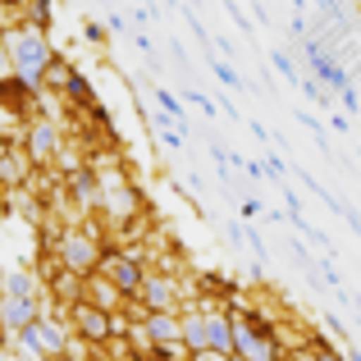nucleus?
I'll return each mask as SVG.
<instances>
[{"instance_id":"23","label":"nucleus","mask_w":361,"mask_h":361,"mask_svg":"<svg viewBox=\"0 0 361 361\" xmlns=\"http://www.w3.org/2000/svg\"><path fill=\"white\" fill-rule=\"evenodd\" d=\"M32 23L42 27V32L51 27V0H32Z\"/></svg>"},{"instance_id":"12","label":"nucleus","mask_w":361,"mask_h":361,"mask_svg":"<svg viewBox=\"0 0 361 361\" xmlns=\"http://www.w3.org/2000/svg\"><path fill=\"white\" fill-rule=\"evenodd\" d=\"M142 279L147 274L137 270V256H119L115 261V288L119 293H142Z\"/></svg>"},{"instance_id":"26","label":"nucleus","mask_w":361,"mask_h":361,"mask_svg":"<svg viewBox=\"0 0 361 361\" xmlns=\"http://www.w3.org/2000/svg\"><path fill=\"white\" fill-rule=\"evenodd\" d=\"M243 215H247V220H265V206L256 202V197H247V202H243Z\"/></svg>"},{"instance_id":"1","label":"nucleus","mask_w":361,"mask_h":361,"mask_svg":"<svg viewBox=\"0 0 361 361\" xmlns=\"http://www.w3.org/2000/svg\"><path fill=\"white\" fill-rule=\"evenodd\" d=\"M5 42H9V60H14V78L37 97V92H42V82H46V64H51L46 32L37 23H23V27H9Z\"/></svg>"},{"instance_id":"32","label":"nucleus","mask_w":361,"mask_h":361,"mask_svg":"<svg viewBox=\"0 0 361 361\" xmlns=\"http://www.w3.org/2000/svg\"><path fill=\"white\" fill-rule=\"evenodd\" d=\"M0 283H5V270H0Z\"/></svg>"},{"instance_id":"29","label":"nucleus","mask_w":361,"mask_h":361,"mask_svg":"<svg viewBox=\"0 0 361 361\" xmlns=\"http://www.w3.org/2000/svg\"><path fill=\"white\" fill-rule=\"evenodd\" d=\"M348 361H361V348H348V353H343Z\"/></svg>"},{"instance_id":"13","label":"nucleus","mask_w":361,"mask_h":361,"mask_svg":"<svg viewBox=\"0 0 361 361\" xmlns=\"http://www.w3.org/2000/svg\"><path fill=\"white\" fill-rule=\"evenodd\" d=\"M5 298H37V279H32V270H14V274H5Z\"/></svg>"},{"instance_id":"21","label":"nucleus","mask_w":361,"mask_h":361,"mask_svg":"<svg viewBox=\"0 0 361 361\" xmlns=\"http://www.w3.org/2000/svg\"><path fill=\"white\" fill-rule=\"evenodd\" d=\"M106 32H110V27L97 23V18H87V23H82V37H87L92 46H106Z\"/></svg>"},{"instance_id":"22","label":"nucleus","mask_w":361,"mask_h":361,"mask_svg":"<svg viewBox=\"0 0 361 361\" xmlns=\"http://www.w3.org/2000/svg\"><path fill=\"white\" fill-rule=\"evenodd\" d=\"M334 97H338V101L348 106V115H361V97H357V87H353V82H348V87H338Z\"/></svg>"},{"instance_id":"15","label":"nucleus","mask_w":361,"mask_h":361,"mask_svg":"<svg viewBox=\"0 0 361 361\" xmlns=\"http://www.w3.org/2000/svg\"><path fill=\"white\" fill-rule=\"evenodd\" d=\"M211 73L224 82V87H233V92H247V82L238 78V69H233L229 60H220V55H211Z\"/></svg>"},{"instance_id":"6","label":"nucleus","mask_w":361,"mask_h":361,"mask_svg":"<svg viewBox=\"0 0 361 361\" xmlns=\"http://www.w3.org/2000/svg\"><path fill=\"white\" fill-rule=\"evenodd\" d=\"M142 302H147V311H174L178 283L165 279V274H147V279H142Z\"/></svg>"},{"instance_id":"11","label":"nucleus","mask_w":361,"mask_h":361,"mask_svg":"<svg viewBox=\"0 0 361 361\" xmlns=\"http://www.w3.org/2000/svg\"><path fill=\"white\" fill-rule=\"evenodd\" d=\"M147 343H169V338H178V320L169 316V311H147Z\"/></svg>"},{"instance_id":"19","label":"nucleus","mask_w":361,"mask_h":361,"mask_svg":"<svg viewBox=\"0 0 361 361\" xmlns=\"http://www.w3.org/2000/svg\"><path fill=\"white\" fill-rule=\"evenodd\" d=\"M270 64H274V69H279V73H283V78H288V82H298V78H302V73H298V64H293V55H288V51H270Z\"/></svg>"},{"instance_id":"28","label":"nucleus","mask_w":361,"mask_h":361,"mask_svg":"<svg viewBox=\"0 0 361 361\" xmlns=\"http://www.w3.org/2000/svg\"><path fill=\"white\" fill-rule=\"evenodd\" d=\"M316 357H320V361H348L343 353H334V348H320V353H316Z\"/></svg>"},{"instance_id":"9","label":"nucleus","mask_w":361,"mask_h":361,"mask_svg":"<svg viewBox=\"0 0 361 361\" xmlns=\"http://www.w3.org/2000/svg\"><path fill=\"white\" fill-rule=\"evenodd\" d=\"M311 69H316V82H320L325 92H338V87H348V82H353V78H348V69H343V60H338L334 51L320 55V60L311 64Z\"/></svg>"},{"instance_id":"24","label":"nucleus","mask_w":361,"mask_h":361,"mask_svg":"<svg viewBox=\"0 0 361 361\" xmlns=\"http://www.w3.org/2000/svg\"><path fill=\"white\" fill-rule=\"evenodd\" d=\"M5 78H14V60H9V42H5V32H0V82Z\"/></svg>"},{"instance_id":"30","label":"nucleus","mask_w":361,"mask_h":361,"mask_svg":"<svg viewBox=\"0 0 361 361\" xmlns=\"http://www.w3.org/2000/svg\"><path fill=\"white\" fill-rule=\"evenodd\" d=\"M9 156V137H0V160H5Z\"/></svg>"},{"instance_id":"16","label":"nucleus","mask_w":361,"mask_h":361,"mask_svg":"<svg viewBox=\"0 0 361 361\" xmlns=\"http://www.w3.org/2000/svg\"><path fill=\"white\" fill-rule=\"evenodd\" d=\"M73 78V69H69V60H64V55H51V64H46V82H51V87H60L64 92V82ZM42 82V87H46Z\"/></svg>"},{"instance_id":"14","label":"nucleus","mask_w":361,"mask_h":361,"mask_svg":"<svg viewBox=\"0 0 361 361\" xmlns=\"http://www.w3.org/2000/svg\"><path fill=\"white\" fill-rule=\"evenodd\" d=\"M64 97L78 101V106H87V110H101V106H97V97H92V82L82 78V73H73V78L64 82Z\"/></svg>"},{"instance_id":"10","label":"nucleus","mask_w":361,"mask_h":361,"mask_svg":"<svg viewBox=\"0 0 361 361\" xmlns=\"http://www.w3.org/2000/svg\"><path fill=\"white\" fill-rule=\"evenodd\" d=\"M178 343H183L188 353H206V348H211L206 316H183V320H178Z\"/></svg>"},{"instance_id":"25","label":"nucleus","mask_w":361,"mask_h":361,"mask_svg":"<svg viewBox=\"0 0 361 361\" xmlns=\"http://www.w3.org/2000/svg\"><path fill=\"white\" fill-rule=\"evenodd\" d=\"M224 9H229V18L243 27V32H252V23H247V14H243V5H238V0H224Z\"/></svg>"},{"instance_id":"18","label":"nucleus","mask_w":361,"mask_h":361,"mask_svg":"<svg viewBox=\"0 0 361 361\" xmlns=\"http://www.w3.org/2000/svg\"><path fill=\"white\" fill-rule=\"evenodd\" d=\"M73 192H78V202H82V206H97V202H101V192H97V178H92V174H82V169L73 174Z\"/></svg>"},{"instance_id":"31","label":"nucleus","mask_w":361,"mask_h":361,"mask_svg":"<svg viewBox=\"0 0 361 361\" xmlns=\"http://www.w3.org/2000/svg\"><path fill=\"white\" fill-rule=\"evenodd\" d=\"M192 5H197V0H188V9H192Z\"/></svg>"},{"instance_id":"2","label":"nucleus","mask_w":361,"mask_h":361,"mask_svg":"<svg viewBox=\"0 0 361 361\" xmlns=\"http://www.w3.org/2000/svg\"><path fill=\"white\" fill-rule=\"evenodd\" d=\"M233 361H279V343L261 316H233Z\"/></svg>"},{"instance_id":"7","label":"nucleus","mask_w":361,"mask_h":361,"mask_svg":"<svg viewBox=\"0 0 361 361\" xmlns=\"http://www.w3.org/2000/svg\"><path fill=\"white\" fill-rule=\"evenodd\" d=\"M55 147H60V128H55L51 119H42V123H32V128H27V160H32V165L51 160Z\"/></svg>"},{"instance_id":"20","label":"nucleus","mask_w":361,"mask_h":361,"mask_svg":"<svg viewBox=\"0 0 361 361\" xmlns=\"http://www.w3.org/2000/svg\"><path fill=\"white\" fill-rule=\"evenodd\" d=\"M23 160H14V156H5L0 160V183H18V178H23Z\"/></svg>"},{"instance_id":"27","label":"nucleus","mask_w":361,"mask_h":361,"mask_svg":"<svg viewBox=\"0 0 361 361\" xmlns=\"http://www.w3.org/2000/svg\"><path fill=\"white\" fill-rule=\"evenodd\" d=\"M133 46H137L142 55H156V46H151V37H133Z\"/></svg>"},{"instance_id":"5","label":"nucleus","mask_w":361,"mask_h":361,"mask_svg":"<svg viewBox=\"0 0 361 361\" xmlns=\"http://www.w3.org/2000/svg\"><path fill=\"white\" fill-rule=\"evenodd\" d=\"M73 325H78L82 338L101 343V338H110V311L106 307H87V302H73Z\"/></svg>"},{"instance_id":"8","label":"nucleus","mask_w":361,"mask_h":361,"mask_svg":"<svg viewBox=\"0 0 361 361\" xmlns=\"http://www.w3.org/2000/svg\"><path fill=\"white\" fill-rule=\"evenodd\" d=\"M37 320V298H5L0 302V325L5 329H23Z\"/></svg>"},{"instance_id":"17","label":"nucleus","mask_w":361,"mask_h":361,"mask_svg":"<svg viewBox=\"0 0 361 361\" xmlns=\"http://www.w3.org/2000/svg\"><path fill=\"white\" fill-rule=\"evenodd\" d=\"M156 101H160V110H165L174 123H183V133H188V115H183V101L174 97V92H165V87H156Z\"/></svg>"},{"instance_id":"3","label":"nucleus","mask_w":361,"mask_h":361,"mask_svg":"<svg viewBox=\"0 0 361 361\" xmlns=\"http://www.w3.org/2000/svg\"><path fill=\"white\" fill-rule=\"evenodd\" d=\"M18 343H23L27 353L42 357V353H64V348H69V334H64V329L55 325V320H42V316H37L32 325L18 329Z\"/></svg>"},{"instance_id":"4","label":"nucleus","mask_w":361,"mask_h":361,"mask_svg":"<svg viewBox=\"0 0 361 361\" xmlns=\"http://www.w3.org/2000/svg\"><path fill=\"white\" fill-rule=\"evenodd\" d=\"M60 256H64V270H73V274H92V270H97V261H101L97 243L82 238V233H69V238L60 243Z\"/></svg>"}]
</instances>
